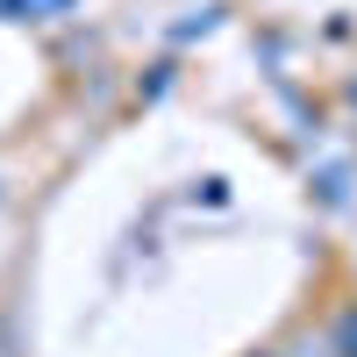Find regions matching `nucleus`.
<instances>
[{
  "label": "nucleus",
  "instance_id": "1",
  "mask_svg": "<svg viewBox=\"0 0 357 357\" xmlns=\"http://www.w3.org/2000/svg\"><path fill=\"white\" fill-rule=\"evenodd\" d=\"M15 8H22V22H65L79 0H15Z\"/></svg>",
  "mask_w": 357,
  "mask_h": 357
},
{
  "label": "nucleus",
  "instance_id": "2",
  "mask_svg": "<svg viewBox=\"0 0 357 357\" xmlns=\"http://www.w3.org/2000/svg\"><path fill=\"white\" fill-rule=\"evenodd\" d=\"M257 357H272V350H257Z\"/></svg>",
  "mask_w": 357,
  "mask_h": 357
}]
</instances>
